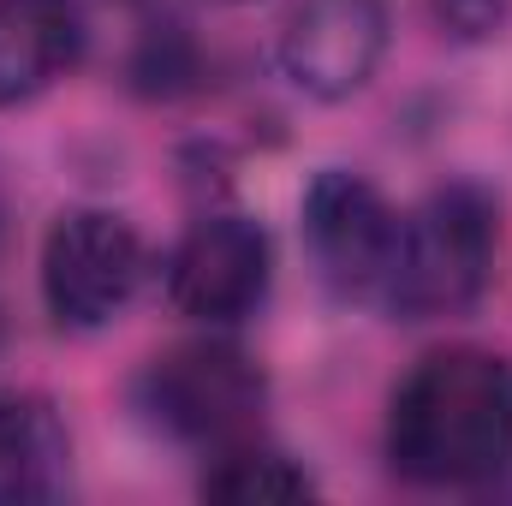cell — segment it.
Instances as JSON below:
<instances>
[{
	"label": "cell",
	"instance_id": "cell-1",
	"mask_svg": "<svg viewBox=\"0 0 512 506\" xmlns=\"http://www.w3.org/2000/svg\"><path fill=\"white\" fill-rule=\"evenodd\" d=\"M387 459L423 489H477L512 459V364L447 346L399 381L387 411Z\"/></svg>",
	"mask_w": 512,
	"mask_h": 506
},
{
	"label": "cell",
	"instance_id": "cell-2",
	"mask_svg": "<svg viewBox=\"0 0 512 506\" xmlns=\"http://www.w3.org/2000/svg\"><path fill=\"white\" fill-rule=\"evenodd\" d=\"M489 268H495V203L477 185H441L399 227L387 310L411 322L459 316L483 298Z\"/></svg>",
	"mask_w": 512,
	"mask_h": 506
},
{
	"label": "cell",
	"instance_id": "cell-3",
	"mask_svg": "<svg viewBox=\"0 0 512 506\" xmlns=\"http://www.w3.org/2000/svg\"><path fill=\"white\" fill-rule=\"evenodd\" d=\"M137 399L161 435L221 453L256 435L268 387L245 352L197 340V346H173L167 358H155L137 381Z\"/></svg>",
	"mask_w": 512,
	"mask_h": 506
},
{
	"label": "cell",
	"instance_id": "cell-4",
	"mask_svg": "<svg viewBox=\"0 0 512 506\" xmlns=\"http://www.w3.org/2000/svg\"><path fill=\"white\" fill-rule=\"evenodd\" d=\"M399 227H405V215H393L382 191L346 167L316 173L304 191L310 262H316L322 286L346 304H382L387 310V286H393V262H399Z\"/></svg>",
	"mask_w": 512,
	"mask_h": 506
},
{
	"label": "cell",
	"instance_id": "cell-5",
	"mask_svg": "<svg viewBox=\"0 0 512 506\" xmlns=\"http://www.w3.org/2000/svg\"><path fill=\"white\" fill-rule=\"evenodd\" d=\"M143 280V245L108 209H66L42 239V304L60 328H108Z\"/></svg>",
	"mask_w": 512,
	"mask_h": 506
},
{
	"label": "cell",
	"instance_id": "cell-6",
	"mask_svg": "<svg viewBox=\"0 0 512 506\" xmlns=\"http://www.w3.org/2000/svg\"><path fill=\"white\" fill-rule=\"evenodd\" d=\"M387 0H298L280 24V72L310 102L358 96L387 54Z\"/></svg>",
	"mask_w": 512,
	"mask_h": 506
},
{
	"label": "cell",
	"instance_id": "cell-7",
	"mask_svg": "<svg viewBox=\"0 0 512 506\" xmlns=\"http://www.w3.org/2000/svg\"><path fill=\"white\" fill-rule=\"evenodd\" d=\"M268 292V233L245 215H203L167 256V298L221 328L245 322Z\"/></svg>",
	"mask_w": 512,
	"mask_h": 506
},
{
	"label": "cell",
	"instance_id": "cell-8",
	"mask_svg": "<svg viewBox=\"0 0 512 506\" xmlns=\"http://www.w3.org/2000/svg\"><path fill=\"white\" fill-rule=\"evenodd\" d=\"M84 54L78 0H0V108L36 102Z\"/></svg>",
	"mask_w": 512,
	"mask_h": 506
},
{
	"label": "cell",
	"instance_id": "cell-9",
	"mask_svg": "<svg viewBox=\"0 0 512 506\" xmlns=\"http://www.w3.org/2000/svg\"><path fill=\"white\" fill-rule=\"evenodd\" d=\"M66 429L42 399H0V501H48L66 489Z\"/></svg>",
	"mask_w": 512,
	"mask_h": 506
},
{
	"label": "cell",
	"instance_id": "cell-10",
	"mask_svg": "<svg viewBox=\"0 0 512 506\" xmlns=\"http://www.w3.org/2000/svg\"><path fill=\"white\" fill-rule=\"evenodd\" d=\"M215 465L203 471V495L215 501H304L316 483L274 447H256V441H239V447H221L209 453Z\"/></svg>",
	"mask_w": 512,
	"mask_h": 506
},
{
	"label": "cell",
	"instance_id": "cell-11",
	"mask_svg": "<svg viewBox=\"0 0 512 506\" xmlns=\"http://www.w3.org/2000/svg\"><path fill=\"white\" fill-rule=\"evenodd\" d=\"M435 18L459 42H483L512 18V0H435Z\"/></svg>",
	"mask_w": 512,
	"mask_h": 506
}]
</instances>
